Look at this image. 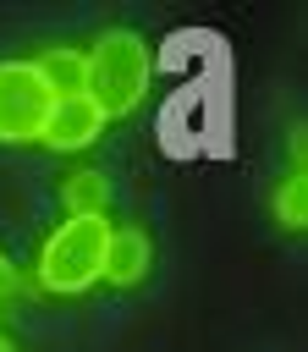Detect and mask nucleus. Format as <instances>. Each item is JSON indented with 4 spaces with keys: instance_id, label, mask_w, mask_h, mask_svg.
<instances>
[{
    "instance_id": "11",
    "label": "nucleus",
    "mask_w": 308,
    "mask_h": 352,
    "mask_svg": "<svg viewBox=\"0 0 308 352\" xmlns=\"http://www.w3.org/2000/svg\"><path fill=\"white\" fill-rule=\"evenodd\" d=\"M0 352H11V341H6V336H0Z\"/></svg>"
},
{
    "instance_id": "6",
    "label": "nucleus",
    "mask_w": 308,
    "mask_h": 352,
    "mask_svg": "<svg viewBox=\"0 0 308 352\" xmlns=\"http://www.w3.org/2000/svg\"><path fill=\"white\" fill-rule=\"evenodd\" d=\"M143 270H148V236L138 226H116L110 231V248H104V275L116 286H132Z\"/></svg>"
},
{
    "instance_id": "10",
    "label": "nucleus",
    "mask_w": 308,
    "mask_h": 352,
    "mask_svg": "<svg viewBox=\"0 0 308 352\" xmlns=\"http://www.w3.org/2000/svg\"><path fill=\"white\" fill-rule=\"evenodd\" d=\"M11 286H16V275H11V264H6V253H0V297H6Z\"/></svg>"
},
{
    "instance_id": "7",
    "label": "nucleus",
    "mask_w": 308,
    "mask_h": 352,
    "mask_svg": "<svg viewBox=\"0 0 308 352\" xmlns=\"http://www.w3.org/2000/svg\"><path fill=\"white\" fill-rule=\"evenodd\" d=\"M104 198H110V182L99 170H72L66 176V209L72 214H99Z\"/></svg>"
},
{
    "instance_id": "8",
    "label": "nucleus",
    "mask_w": 308,
    "mask_h": 352,
    "mask_svg": "<svg viewBox=\"0 0 308 352\" xmlns=\"http://www.w3.org/2000/svg\"><path fill=\"white\" fill-rule=\"evenodd\" d=\"M275 214H280V226L308 231V170H292V176L275 187Z\"/></svg>"
},
{
    "instance_id": "3",
    "label": "nucleus",
    "mask_w": 308,
    "mask_h": 352,
    "mask_svg": "<svg viewBox=\"0 0 308 352\" xmlns=\"http://www.w3.org/2000/svg\"><path fill=\"white\" fill-rule=\"evenodd\" d=\"M55 94L44 88L33 60H0V143H28L44 132Z\"/></svg>"
},
{
    "instance_id": "1",
    "label": "nucleus",
    "mask_w": 308,
    "mask_h": 352,
    "mask_svg": "<svg viewBox=\"0 0 308 352\" xmlns=\"http://www.w3.org/2000/svg\"><path fill=\"white\" fill-rule=\"evenodd\" d=\"M148 88V50L138 33L126 28H110L94 38L88 50V99L99 104V116H121L143 99Z\"/></svg>"
},
{
    "instance_id": "4",
    "label": "nucleus",
    "mask_w": 308,
    "mask_h": 352,
    "mask_svg": "<svg viewBox=\"0 0 308 352\" xmlns=\"http://www.w3.org/2000/svg\"><path fill=\"white\" fill-rule=\"evenodd\" d=\"M99 126H104V116H99V104H94L88 94H55L38 138L55 143V148H82V143L99 138Z\"/></svg>"
},
{
    "instance_id": "5",
    "label": "nucleus",
    "mask_w": 308,
    "mask_h": 352,
    "mask_svg": "<svg viewBox=\"0 0 308 352\" xmlns=\"http://www.w3.org/2000/svg\"><path fill=\"white\" fill-rule=\"evenodd\" d=\"M33 66H38L50 94H88V55L77 44H50Z\"/></svg>"
},
{
    "instance_id": "2",
    "label": "nucleus",
    "mask_w": 308,
    "mask_h": 352,
    "mask_svg": "<svg viewBox=\"0 0 308 352\" xmlns=\"http://www.w3.org/2000/svg\"><path fill=\"white\" fill-rule=\"evenodd\" d=\"M104 248H110V226L99 214H72L50 231L44 253H38V286L50 292H82L88 280L104 275Z\"/></svg>"
},
{
    "instance_id": "9",
    "label": "nucleus",
    "mask_w": 308,
    "mask_h": 352,
    "mask_svg": "<svg viewBox=\"0 0 308 352\" xmlns=\"http://www.w3.org/2000/svg\"><path fill=\"white\" fill-rule=\"evenodd\" d=\"M292 160H297V170H308V126L292 132Z\"/></svg>"
}]
</instances>
